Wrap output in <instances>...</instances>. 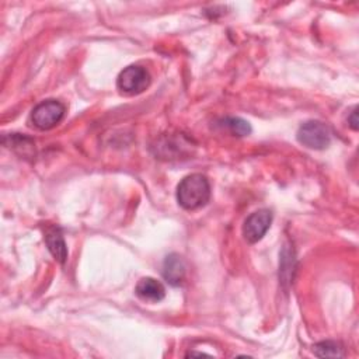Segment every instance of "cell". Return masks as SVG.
<instances>
[{
  "label": "cell",
  "mask_w": 359,
  "mask_h": 359,
  "mask_svg": "<svg viewBox=\"0 0 359 359\" xmlns=\"http://www.w3.org/2000/svg\"><path fill=\"white\" fill-rule=\"evenodd\" d=\"M223 127H226L231 135L234 137H247L252 134V127L250 124L243 118H236V116H229L224 118L222 121Z\"/></svg>",
  "instance_id": "cell-9"
},
{
  "label": "cell",
  "mask_w": 359,
  "mask_h": 359,
  "mask_svg": "<svg viewBox=\"0 0 359 359\" xmlns=\"http://www.w3.org/2000/svg\"><path fill=\"white\" fill-rule=\"evenodd\" d=\"M348 123H349V125H351V128L352 130H358V119H356V107L353 108V111L351 112V116L348 118Z\"/></svg>",
  "instance_id": "cell-11"
},
{
  "label": "cell",
  "mask_w": 359,
  "mask_h": 359,
  "mask_svg": "<svg viewBox=\"0 0 359 359\" xmlns=\"http://www.w3.org/2000/svg\"><path fill=\"white\" fill-rule=\"evenodd\" d=\"M211 185L205 176L191 174L181 180L177 187V201L187 211H195L208 204Z\"/></svg>",
  "instance_id": "cell-1"
},
{
  "label": "cell",
  "mask_w": 359,
  "mask_h": 359,
  "mask_svg": "<svg viewBox=\"0 0 359 359\" xmlns=\"http://www.w3.org/2000/svg\"><path fill=\"white\" fill-rule=\"evenodd\" d=\"M149 84H151V76L148 70L138 65H131L125 68L121 73H119L116 79L118 90L128 96L144 93L149 87Z\"/></svg>",
  "instance_id": "cell-3"
},
{
  "label": "cell",
  "mask_w": 359,
  "mask_h": 359,
  "mask_svg": "<svg viewBox=\"0 0 359 359\" xmlns=\"http://www.w3.org/2000/svg\"><path fill=\"white\" fill-rule=\"evenodd\" d=\"M298 141L303 146L314 151H324L330 146V128L320 121H307L298 131Z\"/></svg>",
  "instance_id": "cell-4"
},
{
  "label": "cell",
  "mask_w": 359,
  "mask_h": 359,
  "mask_svg": "<svg viewBox=\"0 0 359 359\" xmlns=\"http://www.w3.org/2000/svg\"><path fill=\"white\" fill-rule=\"evenodd\" d=\"M135 293L139 299H142L144 302H149V303H158L160 300L165 299L166 296V289L163 287L162 282H159L155 278L146 277L142 278L137 288H135Z\"/></svg>",
  "instance_id": "cell-7"
},
{
  "label": "cell",
  "mask_w": 359,
  "mask_h": 359,
  "mask_svg": "<svg viewBox=\"0 0 359 359\" xmlns=\"http://www.w3.org/2000/svg\"><path fill=\"white\" fill-rule=\"evenodd\" d=\"M273 222V213L268 209H260L252 213L243 224V236L247 243H257L266 236Z\"/></svg>",
  "instance_id": "cell-5"
},
{
  "label": "cell",
  "mask_w": 359,
  "mask_h": 359,
  "mask_svg": "<svg viewBox=\"0 0 359 359\" xmlns=\"http://www.w3.org/2000/svg\"><path fill=\"white\" fill-rule=\"evenodd\" d=\"M65 115V105L56 100L40 102L31 112V121L36 128L48 131L55 128Z\"/></svg>",
  "instance_id": "cell-2"
},
{
  "label": "cell",
  "mask_w": 359,
  "mask_h": 359,
  "mask_svg": "<svg viewBox=\"0 0 359 359\" xmlns=\"http://www.w3.org/2000/svg\"><path fill=\"white\" fill-rule=\"evenodd\" d=\"M185 275H187V266H185V261L183 260V257H180L178 254L167 256L163 263L165 280L170 285L178 287L185 280Z\"/></svg>",
  "instance_id": "cell-6"
},
{
  "label": "cell",
  "mask_w": 359,
  "mask_h": 359,
  "mask_svg": "<svg viewBox=\"0 0 359 359\" xmlns=\"http://www.w3.org/2000/svg\"><path fill=\"white\" fill-rule=\"evenodd\" d=\"M45 243H47L51 254L55 257V260H58L61 264H63L68 259V249H66L63 236L61 234V231L56 229L51 230L45 237Z\"/></svg>",
  "instance_id": "cell-8"
},
{
  "label": "cell",
  "mask_w": 359,
  "mask_h": 359,
  "mask_svg": "<svg viewBox=\"0 0 359 359\" xmlns=\"http://www.w3.org/2000/svg\"><path fill=\"white\" fill-rule=\"evenodd\" d=\"M313 352L320 358H342L344 351L339 344L334 341H324L313 346Z\"/></svg>",
  "instance_id": "cell-10"
}]
</instances>
